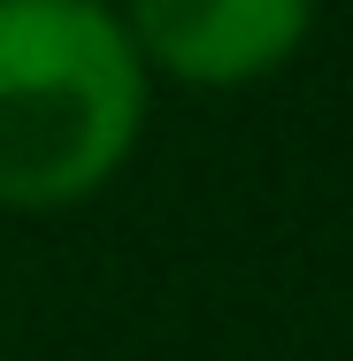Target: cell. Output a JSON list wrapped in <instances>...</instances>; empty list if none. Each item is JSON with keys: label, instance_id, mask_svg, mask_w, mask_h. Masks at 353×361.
I'll return each mask as SVG.
<instances>
[{"label": "cell", "instance_id": "obj_1", "mask_svg": "<svg viewBox=\"0 0 353 361\" xmlns=\"http://www.w3.org/2000/svg\"><path fill=\"white\" fill-rule=\"evenodd\" d=\"M139 139V54L92 0H0V208H70Z\"/></svg>", "mask_w": 353, "mask_h": 361}, {"label": "cell", "instance_id": "obj_2", "mask_svg": "<svg viewBox=\"0 0 353 361\" xmlns=\"http://www.w3.org/2000/svg\"><path fill=\"white\" fill-rule=\"evenodd\" d=\"M315 0H131V31L192 85H246L299 47Z\"/></svg>", "mask_w": 353, "mask_h": 361}]
</instances>
